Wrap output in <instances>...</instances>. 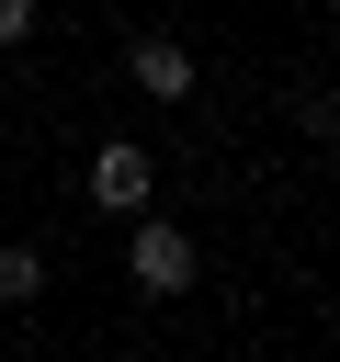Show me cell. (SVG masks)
Returning a JSON list of instances; mask_svg holds the SVG:
<instances>
[{
  "label": "cell",
  "instance_id": "obj_4",
  "mask_svg": "<svg viewBox=\"0 0 340 362\" xmlns=\"http://www.w3.org/2000/svg\"><path fill=\"white\" fill-rule=\"evenodd\" d=\"M34 294H45V260L11 238V249H0V305H34Z\"/></svg>",
  "mask_w": 340,
  "mask_h": 362
},
{
  "label": "cell",
  "instance_id": "obj_2",
  "mask_svg": "<svg viewBox=\"0 0 340 362\" xmlns=\"http://www.w3.org/2000/svg\"><path fill=\"white\" fill-rule=\"evenodd\" d=\"M136 283H147V294H181V283H193V238H181V226H136Z\"/></svg>",
  "mask_w": 340,
  "mask_h": 362
},
{
  "label": "cell",
  "instance_id": "obj_3",
  "mask_svg": "<svg viewBox=\"0 0 340 362\" xmlns=\"http://www.w3.org/2000/svg\"><path fill=\"white\" fill-rule=\"evenodd\" d=\"M136 90H159V102H181V90H193V57H181L170 34H147V45H136Z\"/></svg>",
  "mask_w": 340,
  "mask_h": 362
},
{
  "label": "cell",
  "instance_id": "obj_5",
  "mask_svg": "<svg viewBox=\"0 0 340 362\" xmlns=\"http://www.w3.org/2000/svg\"><path fill=\"white\" fill-rule=\"evenodd\" d=\"M34 34V0H0V45H23Z\"/></svg>",
  "mask_w": 340,
  "mask_h": 362
},
{
  "label": "cell",
  "instance_id": "obj_1",
  "mask_svg": "<svg viewBox=\"0 0 340 362\" xmlns=\"http://www.w3.org/2000/svg\"><path fill=\"white\" fill-rule=\"evenodd\" d=\"M91 204H102V215H136V204H147V147H102V158H91Z\"/></svg>",
  "mask_w": 340,
  "mask_h": 362
}]
</instances>
